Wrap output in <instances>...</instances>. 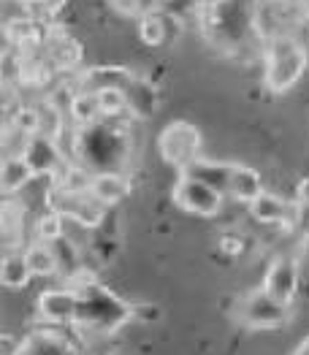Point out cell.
Listing matches in <instances>:
<instances>
[{"label": "cell", "instance_id": "cell-1", "mask_svg": "<svg viewBox=\"0 0 309 355\" xmlns=\"http://www.w3.org/2000/svg\"><path fill=\"white\" fill-rule=\"evenodd\" d=\"M309 65V55L304 44L288 33L272 35L266 41V73H263V85L269 92L282 95L290 87L299 85V79L304 76Z\"/></svg>", "mask_w": 309, "mask_h": 355}, {"label": "cell", "instance_id": "cell-2", "mask_svg": "<svg viewBox=\"0 0 309 355\" xmlns=\"http://www.w3.org/2000/svg\"><path fill=\"white\" fill-rule=\"evenodd\" d=\"M201 144H204L201 130L185 119L168 122L157 136V152H160L163 163L174 166L179 174L190 171L201 160Z\"/></svg>", "mask_w": 309, "mask_h": 355}, {"label": "cell", "instance_id": "cell-3", "mask_svg": "<svg viewBox=\"0 0 309 355\" xmlns=\"http://www.w3.org/2000/svg\"><path fill=\"white\" fill-rule=\"evenodd\" d=\"M82 304H79V318L76 323L79 326L95 328L98 334H112L114 328H120L133 315V309L114 298L112 293H106L103 288L90 285V288H82Z\"/></svg>", "mask_w": 309, "mask_h": 355}, {"label": "cell", "instance_id": "cell-4", "mask_svg": "<svg viewBox=\"0 0 309 355\" xmlns=\"http://www.w3.org/2000/svg\"><path fill=\"white\" fill-rule=\"evenodd\" d=\"M236 318L249 331H277V328L290 323V306L277 301L274 296H269L263 288H258L242 298Z\"/></svg>", "mask_w": 309, "mask_h": 355}, {"label": "cell", "instance_id": "cell-5", "mask_svg": "<svg viewBox=\"0 0 309 355\" xmlns=\"http://www.w3.org/2000/svg\"><path fill=\"white\" fill-rule=\"evenodd\" d=\"M171 198L179 209L198 214V217H217L222 209V193L215 184L193 177V174H179L174 190H171Z\"/></svg>", "mask_w": 309, "mask_h": 355}, {"label": "cell", "instance_id": "cell-6", "mask_svg": "<svg viewBox=\"0 0 309 355\" xmlns=\"http://www.w3.org/2000/svg\"><path fill=\"white\" fill-rule=\"evenodd\" d=\"M52 209L60 211L62 217H71V220L82 223L85 228H95L103 220V204H98L90 193L58 190V196H52Z\"/></svg>", "mask_w": 309, "mask_h": 355}, {"label": "cell", "instance_id": "cell-7", "mask_svg": "<svg viewBox=\"0 0 309 355\" xmlns=\"http://www.w3.org/2000/svg\"><path fill=\"white\" fill-rule=\"evenodd\" d=\"M263 291L288 306L293 304V298L299 293V268H296V261L290 255H277L272 261V266L266 271V279H263Z\"/></svg>", "mask_w": 309, "mask_h": 355}, {"label": "cell", "instance_id": "cell-8", "mask_svg": "<svg viewBox=\"0 0 309 355\" xmlns=\"http://www.w3.org/2000/svg\"><path fill=\"white\" fill-rule=\"evenodd\" d=\"M79 304H82V293L79 291H68V288H52L44 291L38 296V315L49 323H76L79 318Z\"/></svg>", "mask_w": 309, "mask_h": 355}, {"label": "cell", "instance_id": "cell-9", "mask_svg": "<svg viewBox=\"0 0 309 355\" xmlns=\"http://www.w3.org/2000/svg\"><path fill=\"white\" fill-rule=\"evenodd\" d=\"M249 214H252V220H258V223H263V225H282V223H288V220H296L299 204L293 207L290 201H285L277 193L263 190L258 198L249 201Z\"/></svg>", "mask_w": 309, "mask_h": 355}, {"label": "cell", "instance_id": "cell-10", "mask_svg": "<svg viewBox=\"0 0 309 355\" xmlns=\"http://www.w3.org/2000/svg\"><path fill=\"white\" fill-rule=\"evenodd\" d=\"M35 168L25 155H3V166H0V187L3 196H17L30 179H35Z\"/></svg>", "mask_w": 309, "mask_h": 355}, {"label": "cell", "instance_id": "cell-11", "mask_svg": "<svg viewBox=\"0 0 309 355\" xmlns=\"http://www.w3.org/2000/svg\"><path fill=\"white\" fill-rule=\"evenodd\" d=\"M127 193H130V182H127L120 171H100V174H93L90 196H93L98 204L114 207V204L123 201Z\"/></svg>", "mask_w": 309, "mask_h": 355}, {"label": "cell", "instance_id": "cell-12", "mask_svg": "<svg viewBox=\"0 0 309 355\" xmlns=\"http://www.w3.org/2000/svg\"><path fill=\"white\" fill-rule=\"evenodd\" d=\"M33 274L25 252H6L0 261V282L6 291H25L30 285Z\"/></svg>", "mask_w": 309, "mask_h": 355}, {"label": "cell", "instance_id": "cell-13", "mask_svg": "<svg viewBox=\"0 0 309 355\" xmlns=\"http://www.w3.org/2000/svg\"><path fill=\"white\" fill-rule=\"evenodd\" d=\"M25 157L30 160L35 174H55V168H58V144H55V139L33 136L28 149H25Z\"/></svg>", "mask_w": 309, "mask_h": 355}, {"label": "cell", "instance_id": "cell-14", "mask_svg": "<svg viewBox=\"0 0 309 355\" xmlns=\"http://www.w3.org/2000/svg\"><path fill=\"white\" fill-rule=\"evenodd\" d=\"M25 258H28V263H30L35 277H52V274H58V255H55L52 244H46V241L28 244Z\"/></svg>", "mask_w": 309, "mask_h": 355}, {"label": "cell", "instance_id": "cell-15", "mask_svg": "<svg viewBox=\"0 0 309 355\" xmlns=\"http://www.w3.org/2000/svg\"><path fill=\"white\" fill-rule=\"evenodd\" d=\"M68 114L73 119V125H90L100 114V106H98V95L95 89H85V92H76L71 106H68Z\"/></svg>", "mask_w": 309, "mask_h": 355}, {"label": "cell", "instance_id": "cell-16", "mask_svg": "<svg viewBox=\"0 0 309 355\" xmlns=\"http://www.w3.org/2000/svg\"><path fill=\"white\" fill-rule=\"evenodd\" d=\"M95 95H98V106L103 117H120L123 112H127V95L120 87L106 85V87L95 89Z\"/></svg>", "mask_w": 309, "mask_h": 355}, {"label": "cell", "instance_id": "cell-17", "mask_svg": "<svg viewBox=\"0 0 309 355\" xmlns=\"http://www.w3.org/2000/svg\"><path fill=\"white\" fill-rule=\"evenodd\" d=\"M62 217L60 211H55V209H49L46 214H41L38 220H35V236H38V241H46V244H52V241H58V239H62L65 234H62Z\"/></svg>", "mask_w": 309, "mask_h": 355}, {"label": "cell", "instance_id": "cell-18", "mask_svg": "<svg viewBox=\"0 0 309 355\" xmlns=\"http://www.w3.org/2000/svg\"><path fill=\"white\" fill-rule=\"evenodd\" d=\"M139 38L147 44V46H160L163 38H166V25L157 14H144L139 17Z\"/></svg>", "mask_w": 309, "mask_h": 355}, {"label": "cell", "instance_id": "cell-19", "mask_svg": "<svg viewBox=\"0 0 309 355\" xmlns=\"http://www.w3.org/2000/svg\"><path fill=\"white\" fill-rule=\"evenodd\" d=\"M6 38H11V44H17V46H25V44H33L35 38H38V25L33 22V19H11V22H6Z\"/></svg>", "mask_w": 309, "mask_h": 355}, {"label": "cell", "instance_id": "cell-20", "mask_svg": "<svg viewBox=\"0 0 309 355\" xmlns=\"http://www.w3.org/2000/svg\"><path fill=\"white\" fill-rule=\"evenodd\" d=\"M52 250L58 255V274L62 277H76L79 271V258H76V250L68 244V239L62 236L58 241H52Z\"/></svg>", "mask_w": 309, "mask_h": 355}, {"label": "cell", "instance_id": "cell-21", "mask_svg": "<svg viewBox=\"0 0 309 355\" xmlns=\"http://www.w3.org/2000/svg\"><path fill=\"white\" fill-rule=\"evenodd\" d=\"M112 6H114L120 14H125V17H144L139 0H112Z\"/></svg>", "mask_w": 309, "mask_h": 355}, {"label": "cell", "instance_id": "cell-22", "mask_svg": "<svg viewBox=\"0 0 309 355\" xmlns=\"http://www.w3.org/2000/svg\"><path fill=\"white\" fill-rule=\"evenodd\" d=\"M296 204L299 209H309V177H304L296 187Z\"/></svg>", "mask_w": 309, "mask_h": 355}, {"label": "cell", "instance_id": "cell-23", "mask_svg": "<svg viewBox=\"0 0 309 355\" xmlns=\"http://www.w3.org/2000/svg\"><path fill=\"white\" fill-rule=\"evenodd\" d=\"M65 3H68V0H41V6H44L49 14H58Z\"/></svg>", "mask_w": 309, "mask_h": 355}, {"label": "cell", "instance_id": "cell-24", "mask_svg": "<svg viewBox=\"0 0 309 355\" xmlns=\"http://www.w3.org/2000/svg\"><path fill=\"white\" fill-rule=\"evenodd\" d=\"M222 250L228 252H242V244H239V239H222Z\"/></svg>", "mask_w": 309, "mask_h": 355}, {"label": "cell", "instance_id": "cell-25", "mask_svg": "<svg viewBox=\"0 0 309 355\" xmlns=\"http://www.w3.org/2000/svg\"><path fill=\"white\" fill-rule=\"evenodd\" d=\"M293 355H309V336L307 339H301V345L293 350Z\"/></svg>", "mask_w": 309, "mask_h": 355}, {"label": "cell", "instance_id": "cell-26", "mask_svg": "<svg viewBox=\"0 0 309 355\" xmlns=\"http://www.w3.org/2000/svg\"><path fill=\"white\" fill-rule=\"evenodd\" d=\"M307 22H309V17H307Z\"/></svg>", "mask_w": 309, "mask_h": 355}]
</instances>
